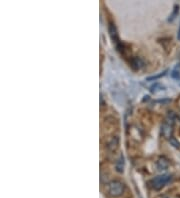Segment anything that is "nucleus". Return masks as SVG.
Returning <instances> with one entry per match:
<instances>
[{
	"label": "nucleus",
	"instance_id": "obj_2",
	"mask_svg": "<svg viewBox=\"0 0 180 198\" xmlns=\"http://www.w3.org/2000/svg\"><path fill=\"white\" fill-rule=\"evenodd\" d=\"M108 191L111 196H113V197L120 196V195H122V193L124 192L123 183L120 182V181H117V180L111 181L108 185Z\"/></svg>",
	"mask_w": 180,
	"mask_h": 198
},
{
	"label": "nucleus",
	"instance_id": "obj_10",
	"mask_svg": "<svg viewBox=\"0 0 180 198\" xmlns=\"http://www.w3.org/2000/svg\"><path fill=\"white\" fill-rule=\"evenodd\" d=\"M178 11H179V6H178V5H175V6H174V11L172 12V14L170 15V17H169L168 21H172L173 19L177 16V14H178Z\"/></svg>",
	"mask_w": 180,
	"mask_h": 198
},
{
	"label": "nucleus",
	"instance_id": "obj_13",
	"mask_svg": "<svg viewBox=\"0 0 180 198\" xmlns=\"http://www.w3.org/2000/svg\"><path fill=\"white\" fill-rule=\"evenodd\" d=\"M148 100H149V96L145 95V96H144V98L142 99V102H145V101H148Z\"/></svg>",
	"mask_w": 180,
	"mask_h": 198
},
{
	"label": "nucleus",
	"instance_id": "obj_14",
	"mask_svg": "<svg viewBox=\"0 0 180 198\" xmlns=\"http://www.w3.org/2000/svg\"><path fill=\"white\" fill-rule=\"evenodd\" d=\"M177 39L180 40V26H179V29H178V33H177Z\"/></svg>",
	"mask_w": 180,
	"mask_h": 198
},
{
	"label": "nucleus",
	"instance_id": "obj_9",
	"mask_svg": "<svg viewBox=\"0 0 180 198\" xmlns=\"http://www.w3.org/2000/svg\"><path fill=\"white\" fill-rule=\"evenodd\" d=\"M163 88H164V87H163L161 84H159V83H154L151 87H150V91H151L152 93H155V92L159 91V90L163 89Z\"/></svg>",
	"mask_w": 180,
	"mask_h": 198
},
{
	"label": "nucleus",
	"instance_id": "obj_6",
	"mask_svg": "<svg viewBox=\"0 0 180 198\" xmlns=\"http://www.w3.org/2000/svg\"><path fill=\"white\" fill-rule=\"evenodd\" d=\"M124 167H125L124 156L123 155H120V157L118 158V160L116 161V165H115L116 171L119 172V173H122V172L124 171Z\"/></svg>",
	"mask_w": 180,
	"mask_h": 198
},
{
	"label": "nucleus",
	"instance_id": "obj_11",
	"mask_svg": "<svg viewBox=\"0 0 180 198\" xmlns=\"http://www.w3.org/2000/svg\"><path fill=\"white\" fill-rule=\"evenodd\" d=\"M169 142H170V144L171 145H173L174 147H176V148H180V143L177 141V140L175 139V138H170L169 139Z\"/></svg>",
	"mask_w": 180,
	"mask_h": 198
},
{
	"label": "nucleus",
	"instance_id": "obj_5",
	"mask_svg": "<svg viewBox=\"0 0 180 198\" xmlns=\"http://www.w3.org/2000/svg\"><path fill=\"white\" fill-rule=\"evenodd\" d=\"M130 64H131V67L134 70H139L143 67L144 63L139 57H133V58H131V60H130Z\"/></svg>",
	"mask_w": 180,
	"mask_h": 198
},
{
	"label": "nucleus",
	"instance_id": "obj_4",
	"mask_svg": "<svg viewBox=\"0 0 180 198\" xmlns=\"http://www.w3.org/2000/svg\"><path fill=\"white\" fill-rule=\"evenodd\" d=\"M118 145H119V138L117 136H114L108 141L107 148L109 151H112L113 152V151H115L118 148Z\"/></svg>",
	"mask_w": 180,
	"mask_h": 198
},
{
	"label": "nucleus",
	"instance_id": "obj_1",
	"mask_svg": "<svg viewBox=\"0 0 180 198\" xmlns=\"http://www.w3.org/2000/svg\"><path fill=\"white\" fill-rule=\"evenodd\" d=\"M172 179V176L169 174H163L159 175L157 177L153 178L152 180L149 181V184L151 187L155 190H160L162 187H164L168 182H170V180Z\"/></svg>",
	"mask_w": 180,
	"mask_h": 198
},
{
	"label": "nucleus",
	"instance_id": "obj_3",
	"mask_svg": "<svg viewBox=\"0 0 180 198\" xmlns=\"http://www.w3.org/2000/svg\"><path fill=\"white\" fill-rule=\"evenodd\" d=\"M108 31H109V35H110L111 39L113 40V42H115L117 48H118V50L121 49L120 46L122 45L121 42L119 41V38H118V34H117V29L115 25H114L113 23H109V26H108Z\"/></svg>",
	"mask_w": 180,
	"mask_h": 198
},
{
	"label": "nucleus",
	"instance_id": "obj_7",
	"mask_svg": "<svg viewBox=\"0 0 180 198\" xmlns=\"http://www.w3.org/2000/svg\"><path fill=\"white\" fill-rule=\"evenodd\" d=\"M169 166V162L166 158L160 157L157 161V168L158 170H165L167 169Z\"/></svg>",
	"mask_w": 180,
	"mask_h": 198
},
{
	"label": "nucleus",
	"instance_id": "obj_8",
	"mask_svg": "<svg viewBox=\"0 0 180 198\" xmlns=\"http://www.w3.org/2000/svg\"><path fill=\"white\" fill-rule=\"evenodd\" d=\"M167 71H168V70H164V71H162V72H160V73L156 74V75L147 77V78H146V81H154V80H157V79H159V78H161V77L165 76V75H166V73H167Z\"/></svg>",
	"mask_w": 180,
	"mask_h": 198
},
{
	"label": "nucleus",
	"instance_id": "obj_12",
	"mask_svg": "<svg viewBox=\"0 0 180 198\" xmlns=\"http://www.w3.org/2000/svg\"><path fill=\"white\" fill-rule=\"evenodd\" d=\"M171 76L173 77V78H178L179 77V72H177V71L174 70L172 73H171Z\"/></svg>",
	"mask_w": 180,
	"mask_h": 198
}]
</instances>
